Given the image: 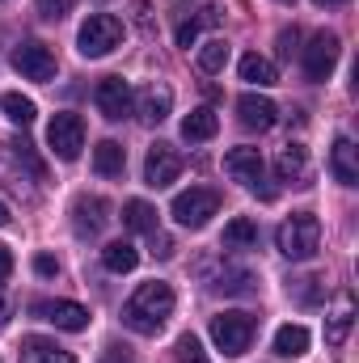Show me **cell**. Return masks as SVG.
Listing matches in <instances>:
<instances>
[{
  "label": "cell",
  "instance_id": "obj_14",
  "mask_svg": "<svg viewBox=\"0 0 359 363\" xmlns=\"http://www.w3.org/2000/svg\"><path fill=\"white\" fill-rule=\"evenodd\" d=\"M106 224H110V203H106L101 194H81V199L72 203V228H77L81 237H97Z\"/></svg>",
  "mask_w": 359,
  "mask_h": 363
},
{
  "label": "cell",
  "instance_id": "obj_31",
  "mask_svg": "<svg viewBox=\"0 0 359 363\" xmlns=\"http://www.w3.org/2000/svg\"><path fill=\"white\" fill-rule=\"evenodd\" d=\"M178 359L182 363H211L207 359V351H203V342H199L194 334H182L178 338Z\"/></svg>",
  "mask_w": 359,
  "mask_h": 363
},
{
  "label": "cell",
  "instance_id": "obj_10",
  "mask_svg": "<svg viewBox=\"0 0 359 363\" xmlns=\"http://www.w3.org/2000/svg\"><path fill=\"white\" fill-rule=\"evenodd\" d=\"M93 101H97V110H101L110 123H118V118H127V114H131L136 93H131V85H127L123 77H101V81H97V89H93Z\"/></svg>",
  "mask_w": 359,
  "mask_h": 363
},
{
  "label": "cell",
  "instance_id": "obj_38",
  "mask_svg": "<svg viewBox=\"0 0 359 363\" xmlns=\"http://www.w3.org/2000/svg\"><path fill=\"white\" fill-rule=\"evenodd\" d=\"M4 224H9V207L0 203V228H4Z\"/></svg>",
  "mask_w": 359,
  "mask_h": 363
},
{
  "label": "cell",
  "instance_id": "obj_26",
  "mask_svg": "<svg viewBox=\"0 0 359 363\" xmlns=\"http://www.w3.org/2000/svg\"><path fill=\"white\" fill-rule=\"evenodd\" d=\"M275 351H279L283 359L304 355V351H309V330H304V325H279V330H275Z\"/></svg>",
  "mask_w": 359,
  "mask_h": 363
},
{
  "label": "cell",
  "instance_id": "obj_28",
  "mask_svg": "<svg viewBox=\"0 0 359 363\" xmlns=\"http://www.w3.org/2000/svg\"><path fill=\"white\" fill-rule=\"evenodd\" d=\"M194 64H199V72H203V77H216V72H224V64H228V43H224V38H211V43H203Z\"/></svg>",
  "mask_w": 359,
  "mask_h": 363
},
{
  "label": "cell",
  "instance_id": "obj_25",
  "mask_svg": "<svg viewBox=\"0 0 359 363\" xmlns=\"http://www.w3.org/2000/svg\"><path fill=\"white\" fill-rule=\"evenodd\" d=\"M241 81H250V85L267 89V85H275V81H279V72H275V64H270L267 55L250 51V55H241Z\"/></svg>",
  "mask_w": 359,
  "mask_h": 363
},
{
  "label": "cell",
  "instance_id": "obj_33",
  "mask_svg": "<svg viewBox=\"0 0 359 363\" xmlns=\"http://www.w3.org/2000/svg\"><path fill=\"white\" fill-rule=\"evenodd\" d=\"M199 30H203V26H199V17L182 21V26H178V47H186V51H190V47L199 43Z\"/></svg>",
  "mask_w": 359,
  "mask_h": 363
},
{
  "label": "cell",
  "instance_id": "obj_11",
  "mask_svg": "<svg viewBox=\"0 0 359 363\" xmlns=\"http://www.w3.org/2000/svg\"><path fill=\"white\" fill-rule=\"evenodd\" d=\"M13 68L26 77V81H51L55 77V51L47 47V43H21L17 51H13Z\"/></svg>",
  "mask_w": 359,
  "mask_h": 363
},
{
  "label": "cell",
  "instance_id": "obj_1",
  "mask_svg": "<svg viewBox=\"0 0 359 363\" xmlns=\"http://www.w3.org/2000/svg\"><path fill=\"white\" fill-rule=\"evenodd\" d=\"M170 317H174V287H170V283H161V279L140 283V287H136V296L123 304V321H127L136 334H144V338L161 334Z\"/></svg>",
  "mask_w": 359,
  "mask_h": 363
},
{
  "label": "cell",
  "instance_id": "obj_16",
  "mask_svg": "<svg viewBox=\"0 0 359 363\" xmlns=\"http://www.w3.org/2000/svg\"><path fill=\"white\" fill-rule=\"evenodd\" d=\"M330 174L343 182V186H359V148L347 140V135H338V140H334V152H330Z\"/></svg>",
  "mask_w": 359,
  "mask_h": 363
},
{
  "label": "cell",
  "instance_id": "obj_21",
  "mask_svg": "<svg viewBox=\"0 0 359 363\" xmlns=\"http://www.w3.org/2000/svg\"><path fill=\"white\" fill-rule=\"evenodd\" d=\"M30 174H26V165L13 157V148H4L0 144V186L4 190H13V194H30Z\"/></svg>",
  "mask_w": 359,
  "mask_h": 363
},
{
  "label": "cell",
  "instance_id": "obj_4",
  "mask_svg": "<svg viewBox=\"0 0 359 363\" xmlns=\"http://www.w3.org/2000/svg\"><path fill=\"white\" fill-rule=\"evenodd\" d=\"M118 43H123V21L110 17V13H93L89 21L81 26V34H77V47H81L85 60H101V55H110Z\"/></svg>",
  "mask_w": 359,
  "mask_h": 363
},
{
  "label": "cell",
  "instance_id": "obj_3",
  "mask_svg": "<svg viewBox=\"0 0 359 363\" xmlns=\"http://www.w3.org/2000/svg\"><path fill=\"white\" fill-rule=\"evenodd\" d=\"M211 342H216L228 359L245 355L250 342H254V317H250V313H216V317H211Z\"/></svg>",
  "mask_w": 359,
  "mask_h": 363
},
{
  "label": "cell",
  "instance_id": "obj_23",
  "mask_svg": "<svg viewBox=\"0 0 359 363\" xmlns=\"http://www.w3.org/2000/svg\"><path fill=\"white\" fill-rule=\"evenodd\" d=\"M101 262H106V271L114 274H127L140 267V250L131 245V241H110L106 250H101Z\"/></svg>",
  "mask_w": 359,
  "mask_h": 363
},
{
  "label": "cell",
  "instance_id": "obj_9",
  "mask_svg": "<svg viewBox=\"0 0 359 363\" xmlns=\"http://www.w3.org/2000/svg\"><path fill=\"white\" fill-rule=\"evenodd\" d=\"M178 174H182V152L174 144L157 140V144L148 148V157H144V182H148L153 190H161V186L178 182Z\"/></svg>",
  "mask_w": 359,
  "mask_h": 363
},
{
  "label": "cell",
  "instance_id": "obj_5",
  "mask_svg": "<svg viewBox=\"0 0 359 363\" xmlns=\"http://www.w3.org/2000/svg\"><path fill=\"white\" fill-rule=\"evenodd\" d=\"M216 211H220V194H216L211 186H190V190H182L178 199H174V207H170V216L178 220L182 228H203Z\"/></svg>",
  "mask_w": 359,
  "mask_h": 363
},
{
  "label": "cell",
  "instance_id": "obj_24",
  "mask_svg": "<svg viewBox=\"0 0 359 363\" xmlns=\"http://www.w3.org/2000/svg\"><path fill=\"white\" fill-rule=\"evenodd\" d=\"M123 224L131 233H157V207L144 199H127L123 203Z\"/></svg>",
  "mask_w": 359,
  "mask_h": 363
},
{
  "label": "cell",
  "instance_id": "obj_32",
  "mask_svg": "<svg viewBox=\"0 0 359 363\" xmlns=\"http://www.w3.org/2000/svg\"><path fill=\"white\" fill-rule=\"evenodd\" d=\"M72 4H77V0H34L38 17H47V21H60V17H68V13H72Z\"/></svg>",
  "mask_w": 359,
  "mask_h": 363
},
{
  "label": "cell",
  "instance_id": "obj_7",
  "mask_svg": "<svg viewBox=\"0 0 359 363\" xmlns=\"http://www.w3.org/2000/svg\"><path fill=\"white\" fill-rule=\"evenodd\" d=\"M224 174L233 182H241V186H250V190H263V199H275L267 186V161H263V152L258 148H233L228 157H224Z\"/></svg>",
  "mask_w": 359,
  "mask_h": 363
},
{
  "label": "cell",
  "instance_id": "obj_20",
  "mask_svg": "<svg viewBox=\"0 0 359 363\" xmlns=\"http://www.w3.org/2000/svg\"><path fill=\"white\" fill-rule=\"evenodd\" d=\"M216 131H220V118H216V110H211V106H199V110H190V114L182 118V135H186L190 144L211 140Z\"/></svg>",
  "mask_w": 359,
  "mask_h": 363
},
{
  "label": "cell",
  "instance_id": "obj_18",
  "mask_svg": "<svg viewBox=\"0 0 359 363\" xmlns=\"http://www.w3.org/2000/svg\"><path fill=\"white\" fill-rule=\"evenodd\" d=\"M93 169H97V178H123V169H127L123 144H118V140H101V144L93 148Z\"/></svg>",
  "mask_w": 359,
  "mask_h": 363
},
{
  "label": "cell",
  "instance_id": "obj_34",
  "mask_svg": "<svg viewBox=\"0 0 359 363\" xmlns=\"http://www.w3.org/2000/svg\"><path fill=\"white\" fill-rule=\"evenodd\" d=\"M34 271L43 274V279H55V274H60V262H55L51 254H38V258H34Z\"/></svg>",
  "mask_w": 359,
  "mask_h": 363
},
{
  "label": "cell",
  "instance_id": "obj_15",
  "mask_svg": "<svg viewBox=\"0 0 359 363\" xmlns=\"http://www.w3.org/2000/svg\"><path fill=\"white\" fill-rule=\"evenodd\" d=\"M237 118H241V127H250V131H270L275 123H279V106L263 97V93H241L237 97Z\"/></svg>",
  "mask_w": 359,
  "mask_h": 363
},
{
  "label": "cell",
  "instance_id": "obj_27",
  "mask_svg": "<svg viewBox=\"0 0 359 363\" xmlns=\"http://www.w3.org/2000/svg\"><path fill=\"white\" fill-rule=\"evenodd\" d=\"M224 250H250V245H258V224L250 220V216H237L228 228H224V241H220Z\"/></svg>",
  "mask_w": 359,
  "mask_h": 363
},
{
  "label": "cell",
  "instance_id": "obj_35",
  "mask_svg": "<svg viewBox=\"0 0 359 363\" xmlns=\"http://www.w3.org/2000/svg\"><path fill=\"white\" fill-rule=\"evenodd\" d=\"M101 363H136V359H131V351H127V347H106Z\"/></svg>",
  "mask_w": 359,
  "mask_h": 363
},
{
  "label": "cell",
  "instance_id": "obj_30",
  "mask_svg": "<svg viewBox=\"0 0 359 363\" xmlns=\"http://www.w3.org/2000/svg\"><path fill=\"white\" fill-rule=\"evenodd\" d=\"M211 287H216V291H233V296H250V291H254V274L237 271V267H224V271L216 274Z\"/></svg>",
  "mask_w": 359,
  "mask_h": 363
},
{
  "label": "cell",
  "instance_id": "obj_19",
  "mask_svg": "<svg viewBox=\"0 0 359 363\" xmlns=\"http://www.w3.org/2000/svg\"><path fill=\"white\" fill-rule=\"evenodd\" d=\"M21 363H77V359L64 347H55L51 338L30 334V338H21Z\"/></svg>",
  "mask_w": 359,
  "mask_h": 363
},
{
  "label": "cell",
  "instance_id": "obj_39",
  "mask_svg": "<svg viewBox=\"0 0 359 363\" xmlns=\"http://www.w3.org/2000/svg\"><path fill=\"white\" fill-rule=\"evenodd\" d=\"M317 4H347V0H317Z\"/></svg>",
  "mask_w": 359,
  "mask_h": 363
},
{
  "label": "cell",
  "instance_id": "obj_37",
  "mask_svg": "<svg viewBox=\"0 0 359 363\" xmlns=\"http://www.w3.org/2000/svg\"><path fill=\"white\" fill-rule=\"evenodd\" d=\"M4 321H9V304L0 300V325H4Z\"/></svg>",
  "mask_w": 359,
  "mask_h": 363
},
{
  "label": "cell",
  "instance_id": "obj_6",
  "mask_svg": "<svg viewBox=\"0 0 359 363\" xmlns=\"http://www.w3.org/2000/svg\"><path fill=\"white\" fill-rule=\"evenodd\" d=\"M47 144H51V152H55L60 161H77L81 148H85V118L72 114V110L55 114L51 127H47Z\"/></svg>",
  "mask_w": 359,
  "mask_h": 363
},
{
  "label": "cell",
  "instance_id": "obj_22",
  "mask_svg": "<svg viewBox=\"0 0 359 363\" xmlns=\"http://www.w3.org/2000/svg\"><path fill=\"white\" fill-rule=\"evenodd\" d=\"M275 174L283 182H300L309 174V148H304V144H287V148L279 152V161H275Z\"/></svg>",
  "mask_w": 359,
  "mask_h": 363
},
{
  "label": "cell",
  "instance_id": "obj_29",
  "mask_svg": "<svg viewBox=\"0 0 359 363\" xmlns=\"http://www.w3.org/2000/svg\"><path fill=\"white\" fill-rule=\"evenodd\" d=\"M0 110H4V114H9V123H17V127H30V123L38 118L34 101H30V97H21V93H4V97H0Z\"/></svg>",
  "mask_w": 359,
  "mask_h": 363
},
{
  "label": "cell",
  "instance_id": "obj_17",
  "mask_svg": "<svg viewBox=\"0 0 359 363\" xmlns=\"http://www.w3.org/2000/svg\"><path fill=\"white\" fill-rule=\"evenodd\" d=\"M351 321H355V300L343 291V296L334 300L330 321H326V347H343V342H347V334H351Z\"/></svg>",
  "mask_w": 359,
  "mask_h": 363
},
{
  "label": "cell",
  "instance_id": "obj_2",
  "mask_svg": "<svg viewBox=\"0 0 359 363\" xmlns=\"http://www.w3.org/2000/svg\"><path fill=\"white\" fill-rule=\"evenodd\" d=\"M275 241H279V254H283V258H292V262H313L317 250H321V220H317L313 211H296V216H287V220L279 224Z\"/></svg>",
  "mask_w": 359,
  "mask_h": 363
},
{
  "label": "cell",
  "instance_id": "obj_12",
  "mask_svg": "<svg viewBox=\"0 0 359 363\" xmlns=\"http://www.w3.org/2000/svg\"><path fill=\"white\" fill-rule=\"evenodd\" d=\"M34 317L51 321L55 330H68V334L89 330V308H81V304H72V300H38V304H34Z\"/></svg>",
  "mask_w": 359,
  "mask_h": 363
},
{
  "label": "cell",
  "instance_id": "obj_8",
  "mask_svg": "<svg viewBox=\"0 0 359 363\" xmlns=\"http://www.w3.org/2000/svg\"><path fill=\"white\" fill-rule=\"evenodd\" d=\"M338 55H343V43L338 34H313V43L304 47V77L309 81H326L334 68H338Z\"/></svg>",
  "mask_w": 359,
  "mask_h": 363
},
{
  "label": "cell",
  "instance_id": "obj_40",
  "mask_svg": "<svg viewBox=\"0 0 359 363\" xmlns=\"http://www.w3.org/2000/svg\"><path fill=\"white\" fill-rule=\"evenodd\" d=\"M283 4H292V0H283Z\"/></svg>",
  "mask_w": 359,
  "mask_h": 363
},
{
  "label": "cell",
  "instance_id": "obj_13",
  "mask_svg": "<svg viewBox=\"0 0 359 363\" xmlns=\"http://www.w3.org/2000/svg\"><path fill=\"white\" fill-rule=\"evenodd\" d=\"M148 127H157V123H165L170 118V110H174V89L165 85V81H148L144 89L136 93V106H131Z\"/></svg>",
  "mask_w": 359,
  "mask_h": 363
},
{
  "label": "cell",
  "instance_id": "obj_36",
  "mask_svg": "<svg viewBox=\"0 0 359 363\" xmlns=\"http://www.w3.org/2000/svg\"><path fill=\"white\" fill-rule=\"evenodd\" d=\"M9 274H13V250H9V245H0V283H4Z\"/></svg>",
  "mask_w": 359,
  "mask_h": 363
}]
</instances>
